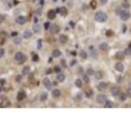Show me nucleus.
I'll use <instances>...</instances> for the list:
<instances>
[{
    "label": "nucleus",
    "instance_id": "25",
    "mask_svg": "<svg viewBox=\"0 0 131 121\" xmlns=\"http://www.w3.org/2000/svg\"><path fill=\"white\" fill-rule=\"evenodd\" d=\"M57 80H58L59 82H63L66 80V76H64V74H58V76H57Z\"/></svg>",
    "mask_w": 131,
    "mask_h": 121
},
{
    "label": "nucleus",
    "instance_id": "1",
    "mask_svg": "<svg viewBox=\"0 0 131 121\" xmlns=\"http://www.w3.org/2000/svg\"><path fill=\"white\" fill-rule=\"evenodd\" d=\"M94 20L97 22H99V23H103V22H105L108 20V15L103 10H98V12H95V14H94Z\"/></svg>",
    "mask_w": 131,
    "mask_h": 121
},
{
    "label": "nucleus",
    "instance_id": "40",
    "mask_svg": "<svg viewBox=\"0 0 131 121\" xmlns=\"http://www.w3.org/2000/svg\"><path fill=\"white\" fill-rule=\"evenodd\" d=\"M127 95H129V98H131V88H129V90H127Z\"/></svg>",
    "mask_w": 131,
    "mask_h": 121
},
{
    "label": "nucleus",
    "instance_id": "35",
    "mask_svg": "<svg viewBox=\"0 0 131 121\" xmlns=\"http://www.w3.org/2000/svg\"><path fill=\"white\" fill-rule=\"evenodd\" d=\"M5 18H7V17H5V14H0V23H1V22H4Z\"/></svg>",
    "mask_w": 131,
    "mask_h": 121
},
{
    "label": "nucleus",
    "instance_id": "33",
    "mask_svg": "<svg viewBox=\"0 0 131 121\" xmlns=\"http://www.w3.org/2000/svg\"><path fill=\"white\" fill-rule=\"evenodd\" d=\"M59 12H60V13H62L63 15H67V9H66L64 7H63V8H60V9H59Z\"/></svg>",
    "mask_w": 131,
    "mask_h": 121
},
{
    "label": "nucleus",
    "instance_id": "23",
    "mask_svg": "<svg viewBox=\"0 0 131 121\" xmlns=\"http://www.w3.org/2000/svg\"><path fill=\"white\" fill-rule=\"evenodd\" d=\"M95 79H97V80H102V79H103V72H102V71H97V72H95Z\"/></svg>",
    "mask_w": 131,
    "mask_h": 121
},
{
    "label": "nucleus",
    "instance_id": "26",
    "mask_svg": "<svg viewBox=\"0 0 131 121\" xmlns=\"http://www.w3.org/2000/svg\"><path fill=\"white\" fill-rule=\"evenodd\" d=\"M32 31H34V32H40V31H41V26H40V25H34V28H32Z\"/></svg>",
    "mask_w": 131,
    "mask_h": 121
},
{
    "label": "nucleus",
    "instance_id": "24",
    "mask_svg": "<svg viewBox=\"0 0 131 121\" xmlns=\"http://www.w3.org/2000/svg\"><path fill=\"white\" fill-rule=\"evenodd\" d=\"M48 18H49V20H54V18H55V10H49L48 12Z\"/></svg>",
    "mask_w": 131,
    "mask_h": 121
},
{
    "label": "nucleus",
    "instance_id": "7",
    "mask_svg": "<svg viewBox=\"0 0 131 121\" xmlns=\"http://www.w3.org/2000/svg\"><path fill=\"white\" fill-rule=\"evenodd\" d=\"M107 88H108V84L105 81H99L98 85H97V89H98V90H100V91L102 90H105Z\"/></svg>",
    "mask_w": 131,
    "mask_h": 121
},
{
    "label": "nucleus",
    "instance_id": "42",
    "mask_svg": "<svg viewBox=\"0 0 131 121\" xmlns=\"http://www.w3.org/2000/svg\"><path fill=\"white\" fill-rule=\"evenodd\" d=\"M86 94H87L89 97H91V95H92V90H87V93H86Z\"/></svg>",
    "mask_w": 131,
    "mask_h": 121
},
{
    "label": "nucleus",
    "instance_id": "9",
    "mask_svg": "<svg viewBox=\"0 0 131 121\" xmlns=\"http://www.w3.org/2000/svg\"><path fill=\"white\" fill-rule=\"evenodd\" d=\"M114 67H116V71H118V72H123L125 71V65L121 62V60L116 63V66H114Z\"/></svg>",
    "mask_w": 131,
    "mask_h": 121
},
{
    "label": "nucleus",
    "instance_id": "12",
    "mask_svg": "<svg viewBox=\"0 0 131 121\" xmlns=\"http://www.w3.org/2000/svg\"><path fill=\"white\" fill-rule=\"evenodd\" d=\"M108 49H109V45H108L107 43H100L99 44V50H100V52H107Z\"/></svg>",
    "mask_w": 131,
    "mask_h": 121
},
{
    "label": "nucleus",
    "instance_id": "4",
    "mask_svg": "<svg viewBox=\"0 0 131 121\" xmlns=\"http://www.w3.org/2000/svg\"><path fill=\"white\" fill-rule=\"evenodd\" d=\"M89 54L91 55L92 59H98V57H99V52H98V50L95 49V48L92 46V45L89 46Z\"/></svg>",
    "mask_w": 131,
    "mask_h": 121
},
{
    "label": "nucleus",
    "instance_id": "2",
    "mask_svg": "<svg viewBox=\"0 0 131 121\" xmlns=\"http://www.w3.org/2000/svg\"><path fill=\"white\" fill-rule=\"evenodd\" d=\"M117 13L118 15H120V18L122 21H127V20H130V12H129V9H123V8H120V9H117Z\"/></svg>",
    "mask_w": 131,
    "mask_h": 121
},
{
    "label": "nucleus",
    "instance_id": "38",
    "mask_svg": "<svg viewBox=\"0 0 131 121\" xmlns=\"http://www.w3.org/2000/svg\"><path fill=\"white\" fill-rule=\"evenodd\" d=\"M22 80V76H17V77H15V81H17V82H19Z\"/></svg>",
    "mask_w": 131,
    "mask_h": 121
},
{
    "label": "nucleus",
    "instance_id": "6",
    "mask_svg": "<svg viewBox=\"0 0 131 121\" xmlns=\"http://www.w3.org/2000/svg\"><path fill=\"white\" fill-rule=\"evenodd\" d=\"M120 93H121V90H120V86H118V85H113V86L111 88V94H112V95L117 97Z\"/></svg>",
    "mask_w": 131,
    "mask_h": 121
},
{
    "label": "nucleus",
    "instance_id": "28",
    "mask_svg": "<svg viewBox=\"0 0 131 121\" xmlns=\"http://www.w3.org/2000/svg\"><path fill=\"white\" fill-rule=\"evenodd\" d=\"M75 85H76L77 88H82V80H81V79H76Z\"/></svg>",
    "mask_w": 131,
    "mask_h": 121
},
{
    "label": "nucleus",
    "instance_id": "18",
    "mask_svg": "<svg viewBox=\"0 0 131 121\" xmlns=\"http://www.w3.org/2000/svg\"><path fill=\"white\" fill-rule=\"evenodd\" d=\"M39 99H40L41 102H45V101L48 99V93H46V91H43V93L39 94Z\"/></svg>",
    "mask_w": 131,
    "mask_h": 121
},
{
    "label": "nucleus",
    "instance_id": "34",
    "mask_svg": "<svg viewBox=\"0 0 131 121\" xmlns=\"http://www.w3.org/2000/svg\"><path fill=\"white\" fill-rule=\"evenodd\" d=\"M4 55H5V50L3 48H0V58H3Z\"/></svg>",
    "mask_w": 131,
    "mask_h": 121
},
{
    "label": "nucleus",
    "instance_id": "17",
    "mask_svg": "<svg viewBox=\"0 0 131 121\" xmlns=\"http://www.w3.org/2000/svg\"><path fill=\"white\" fill-rule=\"evenodd\" d=\"M52 57H54V58H60V57H62V52H60L59 49H54Z\"/></svg>",
    "mask_w": 131,
    "mask_h": 121
},
{
    "label": "nucleus",
    "instance_id": "41",
    "mask_svg": "<svg viewBox=\"0 0 131 121\" xmlns=\"http://www.w3.org/2000/svg\"><path fill=\"white\" fill-rule=\"evenodd\" d=\"M54 70H55V72H57V74H59V72H60V67H55Z\"/></svg>",
    "mask_w": 131,
    "mask_h": 121
},
{
    "label": "nucleus",
    "instance_id": "13",
    "mask_svg": "<svg viewBox=\"0 0 131 121\" xmlns=\"http://www.w3.org/2000/svg\"><path fill=\"white\" fill-rule=\"evenodd\" d=\"M59 43L60 44H67V43H68V36H67V35H64V34H63V35H60V36H59Z\"/></svg>",
    "mask_w": 131,
    "mask_h": 121
},
{
    "label": "nucleus",
    "instance_id": "39",
    "mask_svg": "<svg viewBox=\"0 0 131 121\" xmlns=\"http://www.w3.org/2000/svg\"><path fill=\"white\" fill-rule=\"evenodd\" d=\"M60 63H62L63 67H66V60H64V59H60Z\"/></svg>",
    "mask_w": 131,
    "mask_h": 121
},
{
    "label": "nucleus",
    "instance_id": "29",
    "mask_svg": "<svg viewBox=\"0 0 131 121\" xmlns=\"http://www.w3.org/2000/svg\"><path fill=\"white\" fill-rule=\"evenodd\" d=\"M14 44L15 45H18V44H21V41H22V37H19V36H14Z\"/></svg>",
    "mask_w": 131,
    "mask_h": 121
},
{
    "label": "nucleus",
    "instance_id": "20",
    "mask_svg": "<svg viewBox=\"0 0 131 121\" xmlns=\"http://www.w3.org/2000/svg\"><path fill=\"white\" fill-rule=\"evenodd\" d=\"M86 75H89V76H94L95 75V71H94V68H92L91 66H89V67L86 68Z\"/></svg>",
    "mask_w": 131,
    "mask_h": 121
},
{
    "label": "nucleus",
    "instance_id": "8",
    "mask_svg": "<svg viewBox=\"0 0 131 121\" xmlns=\"http://www.w3.org/2000/svg\"><path fill=\"white\" fill-rule=\"evenodd\" d=\"M43 84H44V86H45V88L48 89V90H50V89H52V86H53L52 81H50L48 77H45V79L43 80Z\"/></svg>",
    "mask_w": 131,
    "mask_h": 121
},
{
    "label": "nucleus",
    "instance_id": "30",
    "mask_svg": "<svg viewBox=\"0 0 131 121\" xmlns=\"http://www.w3.org/2000/svg\"><path fill=\"white\" fill-rule=\"evenodd\" d=\"M121 8H123V9H129L130 8V4L127 1H123L122 4H121Z\"/></svg>",
    "mask_w": 131,
    "mask_h": 121
},
{
    "label": "nucleus",
    "instance_id": "36",
    "mask_svg": "<svg viewBox=\"0 0 131 121\" xmlns=\"http://www.w3.org/2000/svg\"><path fill=\"white\" fill-rule=\"evenodd\" d=\"M99 1H100L102 5H107L108 4V0H99Z\"/></svg>",
    "mask_w": 131,
    "mask_h": 121
},
{
    "label": "nucleus",
    "instance_id": "22",
    "mask_svg": "<svg viewBox=\"0 0 131 121\" xmlns=\"http://www.w3.org/2000/svg\"><path fill=\"white\" fill-rule=\"evenodd\" d=\"M30 71H31L30 66H24V67L22 68V75H28V74H30Z\"/></svg>",
    "mask_w": 131,
    "mask_h": 121
},
{
    "label": "nucleus",
    "instance_id": "19",
    "mask_svg": "<svg viewBox=\"0 0 131 121\" xmlns=\"http://www.w3.org/2000/svg\"><path fill=\"white\" fill-rule=\"evenodd\" d=\"M52 95H53V98H59L60 97V90H59V89H53V90H52Z\"/></svg>",
    "mask_w": 131,
    "mask_h": 121
},
{
    "label": "nucleus",
    "instance_id": "43",
    "mask_svg": "<svg viewBox=\"0 0 131 121\" xmlns=\"http://www.w3.org/2000/svg\"><path fill=\"white\" fill-rule=\"evenodd\" d=\"M41 44H43V43H41V41H39V43H37V48H39V49L41 48Z\"/></svg>",
    "mask_w": 131,
    "mask_h": 121
},
{
    "label": "nucleus",
    "instance_id": "16",
    "mask_svg": "<svg viewBox=\"0 0 131 121\" xmlns=\"http://www.w3.org/2000/svg\"><path fill=\"white\" fill-rule=\"evenodd\" d=\"M32 34H34V31L24 30V32H23V37H24V39H31V37H32Z\"/></svg>",
    "mask_w": 131,
    "mask_h": 121
},
{
    "label": "nucleus",
    "instance_id": "21",
    "mask_svg": "<svg viewBox=\"0 0 131 121\" xmlns=\"http://www.w3.org/2000/svg\"><path fill=\"white\" fill-rule=\"evenodd\" d=\"M80 58L82 60L87 59V52H86V50H81V52H80Z\"/></svg>",
    "mask_w": 131,
    "mask_h": 121
},
{
    "label": "nucleus",
    "instance_id": "3",
    "mask_svg": "<svg viewBox=\"0 0 131 121\" xmlns=\"http://www.w3.org/2000/svg\"><path fill=\"white\" fill-rule=\"evenodd\" d=\"M14 60L17 63H19V65H22V63H24L27 60V57H26V54H24V53L17 52V53L14 54Z\"/></svg>",
    "mask_w": 131,
    "mask_h": 121
},
{
    "label": "nucleus",
    "instance_id": "37",
    "mask_svg": "<svg viewBox=\"0 0 131 121\" xmlns=\"http://www.w3.org/2000/svg\"><path fill=\"white\" fill-rule=\"evenodd\" d=\"M107 36H108V37L113 36V32H112V31H107Z\"/></svg>",
    "mask_w": 131,
    "mask_h": 121
},
{
    "label": "nucleus",
    "instance_id": "15",
    "mask_svg": "<svg viewBox=\"0 0 131 121\" xmlns=\"http://www.w3.org/2000/svg\"><path fill=\"white\" fill-rule=\"evenodd\" d=\"M127 98H129L127 93H120V94H118V99H120L121 102H126Z\"/></svg>",
    "mask_w": 131,
    "mask_h": 121
},
{
    "label": "nucleus",
    "instance_id": "5",
    "mask_svg": "<svg viewBox=\"0 0 131 121\" xmlns=\"http://www.w3.org/2000/svg\"><path fill=\"white\" fill-rule=\"evenodd\" d=\"M107 97H105L104 94H98L97 95V103L98 104H105V102H107Z\"/></svg>",
    "mask_w": 131,
    "mask_h": 121
},
{
    "label": "nucleus",
    "instance_id": "27",
    "mask_svg": "<svg viewBox=\"0 0 131 121\" xmlns=\"http://www.w3.org/2000/svg\"><path fill=\"white\" fill-rule=\"evenodd\" d=\"M116 58L120 59V60L123 59V58H125V53H123V52H118V53L116 54Z\"/></svg>",
    "mask_w": 131,
    "mask_h": 121
},
{
    "label": "nucleus",
    "instance_id": "32",
    "mask_svg": "<svg viewBox=\"0 0 131 121\" xmlns=\"http://www.w3.org/2000/svg\"><path fill=\"white\" fill-rule=\"evenodd\" d=\"M104 106L107 107V108H111V107H113L114 104H113V102H109V101H107V102H105V104H104Z\"/></svg>",
    "mask_w": 131,
    "mask_h": 121
},
{
    "label": "nucleus",
    "instance_id": "10",
    "mask_svg": "<svg viewBox=\"0 0 131 121\" xmlns=\"http://www.w3.org/2000/svg\"><path fill=\"white\" fill-rule=\"evenodd\" d=\"M24 99H26V93H24L23 90L18 91V94H17V101H18V102H22V101H24Z\"/></svg>",
    "mask_w": 131,
    "mask_h": 121
},
{
    "label": "nucleus",
    "instance_id": "14",
    "mask_svg": "<svg viewBox=\"0 0 131 121\" xmlns=\"http://www.w3.org/2000/svg\"><path fill=\"white\" fill-rule=\"evenodd\" d=\"M49 31H50V34H57L59 31V26L58 25H52L49 28Z\"/></svg>",
    "mask_w": 131,
    "mask_h": 121
},
{
    "label": "nucleus",
    "instance_id": "44",
    "mask_svg": "<svg viewBox=\"0 0 131 121\" xmlns=\"http://www.w3.org/2000/svg\"><path fill=\"white\" fill-rule=\"evenodd\" d=\"M130 32H131V28H130Z\"/></svg>",
    "mask_w": 131,
    "mask_h": 121
},
{
    "label": "nucleus",
    "instance_id": "11",
    "mask_svg": "<svg viewBox=\"0 0 131 121\" xmlns=\"http://www.w3.org/2000/svg\"><path fill=\"white\" fill-rule=\"evenodd\" d=\"M15 22H17L18 25H24L26 23V17H24V15H18V17L15 18Z\"/></svg>",
    "mask_w": 131,
    "mask_h": 121
},
{
    "label": "nucleus",
    "instance_id": "31",
    "mask_svg": "<svg viewBox=\"0 0 131 121\" xmlns=\"http://www.w3.org/2000/svg\"><path fill=\"white\" fill-rule=\"evenodd\" d=\"M82 98H84V94H82V93H77V94H76V101H82Z\"/></svg>",
    "mask_w": 131,
    "mask_h": 121
}]
</instances>
